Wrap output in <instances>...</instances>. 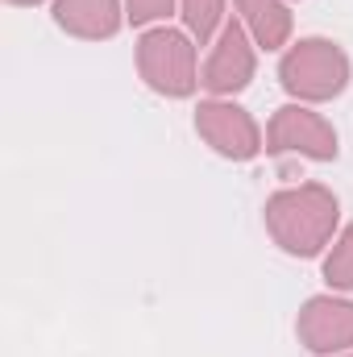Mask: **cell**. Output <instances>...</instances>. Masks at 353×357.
<instances>
[{
  "mask_svg": "<svg viewBox=\"0 0 353 357\" xmlns=\"http://www.w3.org/2000/svg\"><path fill=\"white\" fill-rule=\"evenodd\" d=\"M220 13H225V0H183V21H187L191 38H195L200 46L212 38V29H216Z\"/></svg>",
  "mask_w": 353,
  "mask_h": 357,
  "instance_id": "obj_11",
  "label": "cell"
},
{
  "mask_svg": "<svg viewBox=\"0 0 353 357\" xmlns=\"http://www.w3.org/2000/svg\"><path fill=\"white\" fill-rule=\"evenodd\" d=\"M337 216H341V204L320 183L287 187V191L266 199V229H270V237L287 254H299V258H308L320 245H329V237L337 229Z\"/></svg>",
  "mask_w": 353,
  "mask_h": 357,
  "instance_id": "obj_1",
  "label": "cell"
},
{
  "mask_svg": "<svg viewBox=\"0 0 353 357\" xmlns=\"http://www.w3.org/2000/svg\"><path fill=\"white\" fill-rule=\"evenodd\" d=\"M299 341L316 354H337L353 345V303L350 299H333V295H316L303 303L299 312Z\"/></svg>",
  "mask_w": 353,
  "mask_h": 357,
  "instance_id": "obj_6",
  "label": "cell"
},
{
  "mask_svg": "<svg viewBox=\"0 0 353 357\" xmlns=\"http://www.w3.org/2000/svg\"><path fill=\"white\" fill-rule=\"evenodd\" d=\"M54 21L75 38H112L121 29V4L117 0H59Z\"/></svg>",
  "mask_w": 353,
  "mask_h": 357,
  "instance_id": "obj_8",
  "label": "cell"
},
{
  "mask_svg": "<svg viewBox=\"0 0 353 357\" xmlns=\"http://www.w3.org/2000/svg\"><path fill=\"white\" fill-rule=\"evenodd\" d=\"M278 79L299 100H333L350 84V59H345V50L337 42L308 38V42H299V46H291L283 54Z\"/></svg>",
  "mask_w": 353,
  "mask_h": 357,
  "instance_id": "obj_2",
  "label": "cell"
},
{
  "mask_svg": "<svg viewBox=\"0 0 353 357\" xmlns=\"http://www.w3.org/2000/svg\"><path fill=\"white\" fill-rule=\"evenodd\" d=\"M237 8H241L246 25L254 29L258 46L278 50V46L287 42V33H291V13H287L283 0H237Z\"/></svg>",
  "mask_w": 353,
  "mask_h": 357,
  "instance_id": "obj_9",
  "label": "cell"
},
{
  "mask_svg": "<svg viewBox=\"0 0 353 357\" xmlns=\"http://www.w3.org/2000/svg\"><path fill=\"white\" fill-rule=\"evenodd\" d=\"M250 79H254V50L246 42L241 21H229L225 33H220V42H216V50L204 63L200 84L208 91H216V96H233V91L246 88Z\"/></svg>",
  "mask_w": 353,
  "mask_h": 357,
  "instance_id": "obj_7",
  "label": "cell"
},
{
  "mask_svg": "<svg viewBox=\"0 0 353 357\" xmlns=\"http://www.w3.org/2000/svg\"><path fill=\"white\" fill-rule=\"evenodd\" d=\"M171 4H175V0H129V21H133V25H146V21H154V17H167Z\"/></svg>",
  "mask_w": 353,
  "mask_h": 357,
  "instance_id": "obj_12",
  "label": "cell"
},
{
  "mask_svg": "<svg viewBox=\"0 0 353 357\" xmlns=\"http://www.w3.org/2000/svg\"><path fill=\"white\" fill-rule=\"evenodd\" d=\"M8 4H38V0H8Z\"/></svg>",
  "mask_w": 353,
  "mask_h": 357,
  "instance_id": "obj_13",
  "label": "cell"
},
{
  "mask_svg": "<svg viewBox=\"0 0 353 357\" xmlns=\"http://www.w3.org/2000/svg\"><path fill=\"white\" fill-rule=\"evenodd\" d=\"M137 71L142 79L163 96H191L200 75H195V46L179 29H150L137 42Z\"/></svg>",
  "mask_w": 353,
  "mask_h": 357,
  "instance_id": "obj_3",
  "label": "cell"
},
{
  "mask_svg": "<svg viewBox=\"0 0 353 357\" xmlns=\"http://www.w3.org/2000/svg\"><path fill=\"white\" fill-rule=\"evenodd\" d=\"M324 278L337 291H353V225L341 233V241L333 245V254L324 258Z\"/></svg>",
  "mask_w": 353,
  "mask_h": 357,
  "instance_id": "obj_10",
  "label": "cell"
},
{
  "mask_svg": "<svg viewBox=\"0 0 353 357\" xmlns=\"http://www.w3.org/2000/svg\"><path fill=\"white\" fill-rule=\"evenodd\" d=\"M195 129H200V137H204L216 154L237 158V162H246V158H254V154L262 150V133H258L254 116H250L246 108L229 104V100H208V104H200V108H195Z\"/></svg>",
  "mask_w": 353,
  "mask_h": 357,
  "instance_id": "obj_5",
  "label": "cell"
},
{
  "mask_svg": "<svg viewBox=\"0 0 353 357\" xmlns=\"http://www.w3.org/2000/svg\"><path fill=\"white\" fill-rule=\"evenodd\" d=\"M266 150L270 154H303L316 162H333L337 158V133L333 125L299 104H287L274 112L270 129H266Z\"/></svg>",
  "mask_w": 353,
  "mask_h": 357,
  "instance_id": "obj_4",
  "label": "cell"
}]
</instances>
